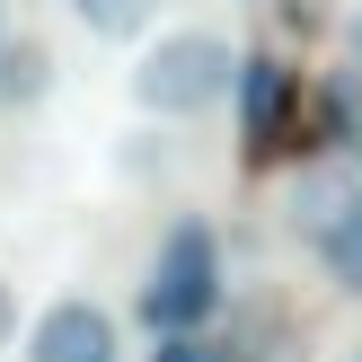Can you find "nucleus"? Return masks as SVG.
<instances>
[{
    "instance_id": "nucleus-1",
    "label": "nucleus",
    "mask_w": 362,
    "mask_h": 362,
    "mask_svg": "<svg viewBox=\"0 0 362 362\" xmlns=\"http://www.w3.org/2000/svg\"><path fill=\"white\" fill-rule=\"evenodd\" d=\"M221 300H230V283H221V230L194 221V212L168 221V239H159V257H151V283H141L133 318L168 345V336H212Z\"/></svg>"
},
{
    "instance_id": "nucleus-12",
    "label": "nucleus",
    "mask_w": 362,
    "mask_h": 362,
    "mask_svg": "<svg viewBox=\"0 0 362 362\" xmlns=\"http://www.w3.org/2000/svg\"><path fill=\"white\" fill-rule=\"evenodd\" d=\"M18 336V292H9V274H0V345Z\"/></svg>"
},
{
    "instance_id": "nucleus-5",
    "label": "nucleus",
    "mask_w": 362,
    "mask_h": 362,
    "mask_svg": "<svg viewBox=\"0 0 362 362\" xmlns=\"http://www.w3.org/2000/svg\"><path fill=\"white\" fill-rule=\"evenodd\" d=\"M354 204H362V177L336 168V159H318V168H300L292 186H283V221H292L310 247H327L336 230L354 221Z\"/></svg>"
},
{
    "instance_id": "nucleus-11",
    "label": "nucleus",
    "mask_w": 362,
    "mask_h": 362,
    "mask_svg": "<svg viewBox=\"0 0 362 362\" xmlns=\"http://www.w3.org/2000/svg\"><path fill=\"white\" fill-rule=\"evenodd\" d=\"M345 71H362V0L345 9Z\"/></svg>"
},
{
    "instance_id": "nucleus-10",
    "label": "nucleus",
    "mask_w": 362,
    "mask_h": 362,
    "mask_svg": "<svg viewBox=\"0 0 362 362\" xmlns=\"http://www.w3.org/2000/svg\"><path fill=\"white\" fill-rule=\"evenodd\" d=\"M151 362H247V354L230 345V336H168Z\"/></svg>"
},
{
    "instance_id": "nucleus-6",
    "label": "nucleus",
    "mask_w": 362,
    "mask_h": 362,
    "mask_svg": "<svg viewBox=\"0 0 362 362\" xmlns=\"http://www.w3.org/2000/svg\"><path fill=\"white\" fill-rule=\"evenodd\" d=\"M310 115H318V141H327V159L362 177V71H318Z\"/></svg>"
},
{
    "instance_id": "nucleus-8",
    "label": "nucleus",
    "mask_w": 362,
    "mask_h": 362,
    "mask_svg": "<svg viewBox=\"0 0 362 362\" xmlns=\"http://www.w3.org/2000/svg\"><path fill=\"white\" fill-rule=\"evenodd\" d=\"M71 18H80L88 35H106V45H124V35H141L159 18V0H71Z\"/></svg>"
},
{
    "instance_id": "nucleus-7",
    "label": "nucleus",
    "mask_w": 362,
    "mask_h": 362,
    "mask_svg": "<svg viewBox=\"0 0 362 362\" xmlns=\"http://www.w3.org/2000/svg\"><path fill=\"white\" fill-rule=\"evenodd\" d=\"M53 80V53L35 45V35H18V45H0V106H35Z\"/></svg>"
},
{
    "instance_id": "nucleus-2",
    "label": "nucleus",
    "mask_w": 362,
    "mask_h": 362,
    "mask_svg": "<svg viewBox=\"0 0 362 362\" xmlns=\"http://www.w3.org/2000/svg\"><path fill=\"white\" fill-rule=\"evenodd\" d=\"M230 88H239V53L212 27H177L159 45H141V62H133V106L141 115H204Z\"/></svg>"
},
{
    "instance_id": "nucleus-13",
    "label": "nucleus",
    "mask_w": 362,
    "mask_h": 362,
    "mask_svg": "<svg viewBox=\"0 0 362 362\" xmlns=\"http://www.w3.org/2000/svg\"><path fill=\"white\" fill-rule=\"evenodd\" d=\"M354 362H362V354H354Z\"/></svg>"
},
{
    "instance_id": "nucleus-3",
    "label": "nucleus",
    "mask_w": 362,
    "mask_h": 362,
    "mask_svg": "<svg viewBox=\"0 0 362 362\" xmlns=\"http://www.w3.org/2000/svg\"><path fill=\"white\" fill-rule=\"evenodd\" d=\"M239 141H247V159H274L283 141H292V124H300V71L283 62V53H247L239 62Z\"/></svg>"
},
{
    "instance_id": "nucleus-9",
    "label": "nucleus",
    "mask_w": 362,
    "mask_h": 362,
    "mask_svg": "<svg viewBox=\"0 0 362 362\" xmlns=\"http://www.w3.org/2000/svg\"><path fill=\"white\" fill-rule=\"evenodd\" d=\"M318 265H327V274H336V283H345V292L362 300V204H354V221L336 230L327 247H318Z\"/></svg>"
},
{
    "instance_id": "nucleus-4",
    "label": "nucleus",
    "mask_w": 362,
    "mask_h": 362,
    "mask_svg": "<svg viewBox=\"0 0 362 362\" xmlns=\"http://www.w3.org/2000/svg\"><path fill=\"white\" fill-rule=\"evenodd\" d=\"M27 362H124V327H115V310L71 292L27 327Z\"/></svg>"
}]
</instances>
